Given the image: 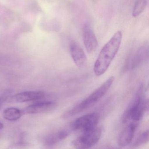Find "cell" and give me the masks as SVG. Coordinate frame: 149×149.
<instances>
[{"instance_id": "6da1fadb", "label": "cell", "mask_w": 149, "mask_h": 149, "mask_svg": "<svg viewBox=\"0 0 149 149\" xmlns=\"http://www.w3.org/2000/svg\"><path fill=\"white\" fill-rule=\"evenodd\" d=\"M122 37V33L119 31L103 46L94 66V71L96 76H101L107 70L119 51Z\"/></svg>"}, {"instance_id": "7a4b0ae2", "label": "cell", "mask_w": 149, "mask_h": 149, "mask_svg": "<svg viewBox=\"0 0 149 149\" xmlns=\"http://www.w3.org/2000/svg\"><path fill=\"white\" fill-rule=\"evenodd\" d=\"M114 80L115 77L113 76H110L102 85H101L87 98L65 113L62 117L64 119L70 118L83 112L95 105L107 93Z\"/></svg>"}, {"instance_id": "3957f363", "label": "cell", "mask_w": 149, "mask_h": 149, "mask_svg": "<svg viewBox=\"0 0 149 149\" xmlns=\"http://www.w3.org/2000/svg\"><path fill=\"white\" fill-rule=\"evenodd\" d=\"M148 103L143 97V86L139 85L134 100L128 107L122 117L123 123L129 121L137 122L142 118L148 108Z\"/></svg>"}, {"instance_id": "277c9868", "label": "cell", "mask_w": 149, "mask_h": 149, "mask_svg": "<svg viewBox=\"0 0 149 149\" xmlns=\"http://www.w3.org/2000/svg\"><path fill=\"white\" fill-rule=\"evenodd\" d=\"M101 134L102 130L99 127L82 132L79 136L72 142L73 145L79 149H87L92 148L99 141Z\"/></svg>"}, {"instance_id": "5b68a950", "label": "cell", "mask_w": 149, "mask_h": 149, "mask_svg": "<svg viewBox=\"0 0 149 149\" xmlns=\"http://www.w3.org/2000/svg\"><path fill=\"white\" fill-rule=\"evenodd\" d=\"M99 116L97 113H93L83 116L75 120L71 125L73 131L82 132L89 131L97 127Z\"/></svg>"}, {"instance_id": "8992f818", "label": "cell", "mask_w": 149, "mask_h": 149, "mask_svg": "<svg viewBox=\"0 0 149 149\" xmlns=\"http://www.w3.org/2000/svg\"><path fill=\"white\" fill-rule=\"evenodd\" d=\"M56 102L53 101L47 100L38 102L25 107L23 110L22 113L29 114L44 113L53 109L56 107Z\"/></svg>"}, {"instance_id": "52a82bcc", "label": "cell", "mask_w": 149, "mask_h": 149, "mask_svg": "<svg viewBox=\"0 0 149 149\" xmlns=\"http://www.w3.org/2000/svg\"><path fill=\"white\" fill-rule=\"evenodd\" d=\"M70 49L71 56L75 64L80 68L84 67L86 63L87 58L81 47L75 41H72Z\"/></svg>"}, {"instance_id": "ba28073f", "label": "cell", "mask_w": 149, "mask_h": 149, "mask_svg": "<svg viewBox=\"0 0 149 149\" xmlns=\"http://www.w3.org/2000/svg\"><path fill=\"white\" fill-rule=\"evenodd\" d=\"M137 126V122H133L129 124L122 131L118 139V143L120 146L126 147L131 143Z\"/></svg>"}, {"instance_id": "9c48e42d", "label": "cell", "mask_w": 149, "mask_h": 149, "mask_svg": "<svg viewBox=\"0 0 149 149\" xmlns=\"http://www.w3.org/2000/svg\"><path fill=\"white\" fill-rule=\"evenodd\" d=\"M45 96L43 92L28 91L18 93L11 96L9 100L10 101L17 102H24L41 100Z\"/></svg>"}, {"instance_id": "30bf717a", "label": "cell", "mask_w": 149, "mask_h": 149, "mask_svg": "<svg viewBox=\"0 0 149 149\" xmlns=\"http://www.w3.org/2000/svg\"><path fill=\"white\" fill-rule=\"evenodd\" d=\"M83 42L84 45L89 53L95 51L98 47V42L92 30L88 26L85 28L83 31Z\"/></svg>"}, {"instance_id": "8fae6325", "label": "cell", "mask_w": 149, "mask_h": 149, "mask_svg": "<svg viewBox=\"0 0 149 149\" xmlns=\"http://www.w3.org/2000/svg\"><path fill=\"white\" fill-rule=\"evenodd\" d=\"M70 130H63L52 133L45 136L44 139V143L45 146L52 147L66 139L70 135Z\"/></svg>"}, {"instance_id": "7c38bea8", "label": "cell", "mask_w": 149, "mask_h": 149, "mask_svg": "<svg viewBox=\"0 0 149 149\" xmlns=\"http://www.w3.org/2000/svg\"><path fill=\"white\" fill-rule=\"evenodd\" d=\"M147 51L148 50L145 46L140 48L131 58L129 65V68L134 69L138 66L146 57Z\"/></svg>"}, {"instance_id": "4fadbf2b", "label": "cell", "mask_w": 149, "mask_h": 149, "mask_svg": "<svg viewBox=\"0 0 149 149\" xmlns=\"http://www.w3.org/2000/svg\"><path fill=\"white\" fill-rule=\"evenodd\" d=\"M22 111L16 108H8L3 110V116L7 120L13 121L19 120L22 116Z\"/></svg>"}, {"instance_id": "5bb4252c", "label": "cell", "mask_w": 149, "mask_h": 149, "mask_svg": "<svg viewBox=\"0 0 149 149\" xmlns=\"http://www.w3.org/2000/svg\"><path fill=\"white\" fill-rule=\"evenodd\" d=\"M147 3L148 0H137L133 9V16L136 17L141 14L146 8Z\"/></svg>"}, {"instance_id": "9a60e30c", "label": "cell", "mask_w": 149, "mask_h": 149, "mask_svg": "<svg viewBox=\"0 0 149 149\" xmlns=\"http://www.w3.org/2000/svg\"><path fill=\"white\" fill-rule=\"evenodd\" d=\"M149 140V132L148 130L141 134L134 143V147H139L144 145L148 142Z\"/></svg>"}, {"instance_id": "2e32d148", "label": "cell", "mask_w": 149, "mask_h": 149, "mask_svg": "<svg viewBox=\"0 0 149 149\" xmlns=\"http://www.w3.org/2000/svg\"><path fill=\"white\" fill-rule=\"evenodd\" d=\"M3 127V124L0 122V130L2 129Z\"/></svg>"}]
</instances>
